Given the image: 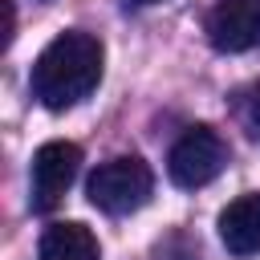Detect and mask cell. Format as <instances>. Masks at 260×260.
Instances as JSON below:
<instances>
[{"label":"cell","mask_w":260,"mask_h":260,"mask_svg":"<svg viewBox=\"0 0 260 260\" xmlns=\"http://www.w3.org/2000/svg\"><path fill=\"white\" fill-rule=\"evenodd\" d=\"M102 61H106V49L93 32H81V28L57 32L32 61V73H28L32 98L45 110H69L85 102L102 81Z\"/></svg>","instance_id":"1"},{"label":"cell","mask_w":260,"mask_h":260,"mask_svg":"<svg viewBox=\"0 0 260 260\" xmlns=\"http://www.w3.org/2000/svg\"><path fill=\"white\" fill-rule=\"evenodd\" d=\"M223 167H228V142H223L211 126H187V130L175 138L171 154H167V175H171V183L183 187V191L207 187Z\"/></svg>","instance_id":"3"},{"label":"cell","mask_w":260,"mask_h":260,"mask_svg":"<svg viewBox=\"0 0 260 260\" xmlns=\"http://www.w3.org/2000/svg\"><path fill=\"white\" fill-rule=\"evenodd\" d=\"M134 4H162V0H134Z\"/></svg>","instance_id":"9"},{"label":"cell","mask_w":260,"mask_h":260,"mask_svg":"<svg viewBox=\"0 0 260 260\" xmlns=\"http://www.w3.org/2000/svg\"><path fill=\"white\" fill-rule=\"evenodd\" d=\"M215 53H248L260 45V0H219L203 20Z\"/></svg>","instance_id":"5"},{"label":"cell","mask_w":260,"mask_h":260,"mask_svg":"<svg viewBox=\"0 0 260 260\" xmlns=\"http://www.w3.org/2000/svg\"><path fill=\"white\" fill-rule=\"evenodd\" d=\"M98 236L77 223V219H61L49 223L41 236V260H98Z\"/></svg>","instance_id":"7"},{"label":"cell","mask_w":260,"mask_h":260,"mask_svg":"<svg viewBox=\"0 0 260 260\" xmlns=\"http://www.w3.org/2000/svg\"><path fill=\"white\" fill-rule=\"evenodd\" d=\"M219 240L232 256L260 252V191H248L219 211Z\"/></svg>","instance_id":"6"},{"label":"cell","mask_w":260,"mask_h":260,"mask_svg":"<svg viewBox=\"0 0 260 260\" xmlns=\"http://www.w3.org/2000/svg\"><path fill=\"white\" fill-rule=\"evenodd\" d=\"M150 191H154V175H150V167L138 154H118V158L102 162L89 175V183H85L89 203L98 211H106V215H130V211H138L150 199Z\"/></svg>","instance_id":"2"},{"label":"cell","mask_w":260,"mask_h":260,"mask_svg":"<svg viewBox=\"0 0 260 260\" xmlns=\"http://www.w3.org/2000/svg\"><path fill=\"white\" fill-rule=\"evenodd\" d=\"M77 171H81V146L77 142H65V138L45 142L32 154V195H28V207L32 211H53L61 203V195L73 187Z\"/></svg>","instance_id":"4"},{"label":"cell","mask_w":260,"mask_h":260,"mask_svg":"<svg viewBox=\"0 0 260 260\" xmlns=\"http://www.w3.org/2000/svg\"><path fill=\"white\" fill-rule=\"evenodd\" d=\"M236 114H240L244 130L260 142V81H252L248 89H240V93H236Z\"/></svg>","instance_id":"8"}]
</instances>
